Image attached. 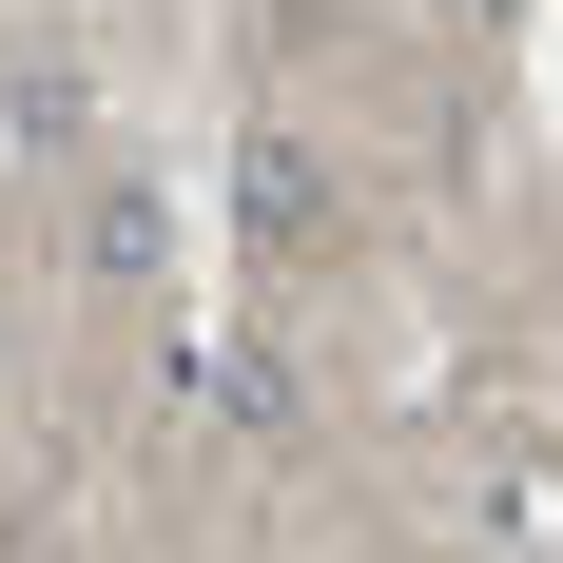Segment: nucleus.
<instances>
[{
  "label": "nucleus",
  "instance_id": "f257e3e1",
  "mask_svg": "<svg viewBox=\"0 0 563 563\" xmlns=\"http://www.w3.org/2000/svg\"><path fill=\"white\" fill-rule=\"evenodd\" d=\"M78 273H98V291H156V273H175L156 175H98V195H78Z\"/></svg>",
  "mask_w": 563,
  "mask_h": 563
},
{
  "label": "nucleus",
  "instance_id": "f03ea898",
  "mask_svg": "<svg viewBox=\"0 0 563 563\" xmlns=\"http://www.w3.org/2000/svg\"><path fill=\"white\" fill-rule=\"evenodd\" d=\"M233 214L273 233V253H311V233H331V156H311V136H253V156H233Z\"/></svg>",
  "mask_w": 563,
  "mask_h": 563
}]
</instances>
